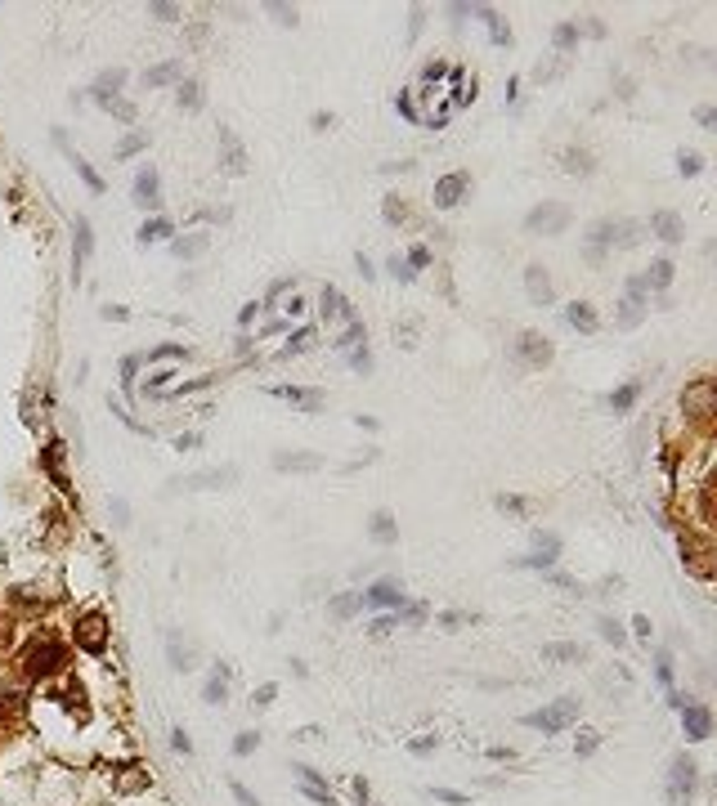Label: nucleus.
<instances>
[{"label": "nucleus", "instance_id": "1", "mask_svg": "<svg viewBox=\"0 0 717 806\" xmlns=\"http://www.w3.org/2000/svg\"><path fill=\"white\" fill-rule=\"evenodd\" d=\"M23 663H27V677H54V672H63L68 650H63L54 636H41V641H32V645H27Z\"/></svg>", "mask_w": 717, "mask_h": 806}, {"label": "nucleus", "instance_id": "2", "mask_svg": "<svg viewBox=\"0 0 717 806\" xmlns=\"http://www.w3.org/2000/svg\"><path fill=\"white\" fill-rule=\"evenodd\" d=\"M574 717H579V699H556L552 708L529 712V717H525V726H534V730H543V735H556V730H565Z\"/></svg>", "mask_w": 717, "mask_h": 806}, {"label": "nucleus", "instance_id": "3", "mask_svg": "<svg viewBox=\"0 0 717 806\" xmlns=\"http://www.w3.org/2000/svg\"><path fill=\"white\" fill-rule=\"evenodd\" d=\"M77 645L90 650V654H99V650L108 645V623H104V614H86V618L77 623Z\"/></svg>", "mask_w": 717, "mask_h": 806}, {"label": "nucleus", "instance_id": "4", "mask_svg": "<svg viewBox=\"0 0 717 806\" xmlns=\"http://www.w3.org/2000/svg\"><path fill=\"white\" fill-rule=\"evenodd\" d=\"M570 225V211L565 207H538V211H529V220H525V229L529 233H561Z\"/></svg>", "mask_w": 717, "mask_h": 806}, {"label": "nucleus", "instance_id": "5", "mask_svg": "<svg viewBox=\"0 0 717 806\" xmlns=\"http://www.w3.org/2000/svg\"><path fill=\"white\" fill-rule=\"evenodd\" d=\"M641 319H646V287L632 283V287H628V301H623V310H619V328H637Z\"/></svg>", "mask_w": 717, "mask_h": 806}, {"label": "nucleus", "instance_id": "6", "mask_svg": "<svg viewBox=\"0 0 717 806\" xmlns=\"http://www.w3.org/2000/svg\"><path fill=\"white\" fill-rule=\"evenodd\" d=\"M467 184H471V180H467L462 171L449 175V180H440V184H435V207H458L462 193H467Z\"/></svg>", "mask_w": 717, "mask_h": 806}, {"label": "nucleus", "instance_id": "7", "mask_svg": "<svg viewBox=\"0 0 717 806\" xmlns=\"http://www.w3.org/2000/svg\"><path fill=\"white\" fill-rule=\"evenodd\" d=\"M516 349H520V358H525V363H534V367H543V363L552 358V346H547V341H543L538 332H525Z\"/></svg>", "mask_w": 717, "mask_h": 806}, {"label": "nucleus", "instance_id": "8", "mask_svg": "<svg viewBox=\"0 0 717 806\" xmlns=\"http://www.w3.org/2000/svg\"><path fill=\"white\" fill-rule=\"evenodd\" d=\"M525 287H529V301H534V305H547V301H552V283H547L543 264H529V269H525Z\"/></svg>", "mask_w": 717, "mask_h": 806}, {"label": "nucleus", "instance_id": "9", "mask_svg": "<svg viewBox=\"0 0 717 806\" xmlns=\"http://www.w3.org/2000/svg\"><path fill=\"white\" fill-rule=\"evenodd\" d=\"M691 789H695V766H691L686 757H677V762H673V789H668L673 802H682V793H691Z\"/></svg>", "mask_w": 717, "mask_h": 806}, {"label": "nucleus", "instance_id": "10", "mask_svg": "<svg viewBox=\"0 0 717 806\" xmlns=\"http://www.w3.org/2000/svg\"><path fill=\"white\" fill-rule=\"evenodd\" d=\"M686 739H709V708H682Z\"/></svg>", "mask_w": 717, "mask_h": 806}, {"label": "nucleus", "instance_id": "11", "mask_svg": "<svg viewBox=\"0 0 717 806\" xmlns=\"http://www.w3.org/2000/svg\"><path fill=\"white\" fill-rule=\"evenodd\" d=\"M135 202L139 207H157L162 198H157V171H139V180H135Z\"/></svg>", "mask_w": 717, "mask_h": 806}, {"label": "nucleus", "instance_id": "12", "mask_svg": "<svg viewBox=\"0 0 717 806\" xmlns=\"http://www.w3.org/2000/svg\"><path fill=\"white\" fill-rule=\"evenodd\" d=\"M274 394H278V399H292V403H301V408H310V412H314V408H323V390H296V385H278Z\"/></svg>", "mask_w": 717, "mask_h": 806}, {"label": "nucleus", "instance_id": "13", "mask_svg": "<svg viewBox=\"0 0 717 806\" xmlns=\"http://www.w3.org/2000/svg\"><path fill=\"white\" fill-rule=\"evenodd\" d=\"M229 479H238L234 466H225V470H202V475H193V479H184V484H189V488H220V484H229Z\"/></svg>", "mask_w": 717, "mask_h": 806}, {"label": "nucleus", "instance_id": "14", "mask_svg": "<svg viewBox=\"0 0 717 806\" xmlns=\"http://www.w3.org/2000/svg\"><path fill=\"white\" fill-rule=\"evenodd\" d=\"M323 319H355V310L341 301V292L328 287V292H323Z\"/></svg>", "mask_w": 717, "mask_h": 806}, {"label": "nucleus", "instance_id": "15", "mask_svg": "<svg viewBox=\"0 0 717 806\" xmlns=\"http://www.w3.org/2000/svg\"><path fill=\"white\" fill-rule=\"evenodd\" d=\"M650 225L659 229V237H664V242H677V237H682V220H677L673 211H659V216H650Z\"/></svg>", "mask_w": 717, "mask_h": 806}, {"label": "nucleus", "instance_id": "16", "mask_svg": "<svg viewBox=\"0 0 717 806\" xmlns=\"http://www.w3.org/2000/svg\"><path fill=\"white\" fill-rule=\"evenodd\" d=\"M673 283V260H655L650 273L641 278V287H668Z\"/></svg>", "mask_w": 717, "mask_h": 806}, {"label": "nucleus", "instance_id": "17", "mask_svg": "<svg viewBox=\"0 0 717 806\" xmlns=\"http://www.w3.org/2000/svg\"><path fill=\"white\" fill-rule=\"evenodd\" d=\"M323 458H314V453H287V458H278V470H319Z\"/></svg>", "mask_w": 717, "mask_h": 806}, {"label": "nucleus", "instance_id": "18", "mask_svg": "<svg viewBox=\"0 0 717 806\" xmlns=\"http://www.w3.org/2000/svg\"><path fill=\"white\" fill-rule=\"evenodd\" d=\"M399 600H404V596H399L390 582H381V587H372V591L363 596V605H399Z\"/></svg>", "mask_w": 717, "mask_h": 806}, {"label": "nucleus", "instance_id": "19", "mask_svg": "<svg viewBox=\"0 0 717 806\" xmlns=\"http://www.w3.org/2000/svg\"><path fill=\"white\" fill-rule=\"evenodd\" d=\"M207 242H211L207 233H193V237H180V242H175V255H202V251H207Z\"/></svg>", "mask_w": 717, "mask_h": 806}, {"label": "nucleus", "instance_id": "20", "mask_svg": "<svg viewBox=\"0 0 717 806\" xmlns=\"http://www.w3.org/2000/svg\"><path fill=\"white\" fill-rule=\"evenodd\" d=\"M565 319H570L574 328H583V332H592V328H597V314H592L588 305H570V310H565Z\"/></svg>", "mask_w": 717, "mask_h": 806}, {"label": "nucleus", "instance_id": "21", "mask_svg": "<svg viewBox=\"0 0 717 806\" xmlns=\"http://www.w3.org/2000/svg\"><path fill=\"white\" fill-rule=\"evenodd\" d=\"M180 68H184V63H162V68H153L144 81H148V86H166V81H175V77H180Z\"/></svg>", "mask_w": 717, "mask_h": 806}, {"label": "nucleus", "instance_id": "22", "mask_svg": "<svg viewBox=\"0 0 717 806\" xmlns=\"http://www.w3.org/2000/svg\"><path fill=\"white\" fill-rule=\"evenodd\" d=\"M220 139H225V148H229V162H225V166H229V171H234V175H238L242 166H247V157H242L238 139H234V134H229V130H220Z\"/></svg>", "mask_w": 717, "mask_h": 806}, {"label": "nucleus", "instance_id": "23", "mask_svg": "<svg viewBox=\"0 0 717 806\" xmlns=\"http://www.w3.org/2000/svg\"><path fill=\"white\" fill-rule=\"evenodd\" d=\"M314 346V328H301L296 337H292V346L283 349V358H292V354H301V349H310Z\"/></svg>", "mask_w": 717, "mask_h": 806}, {"label": "nucleus", "instance_id": "24", "mask_svg": "<svg viewBox=\"0 0 717 806\" xmlns=\"http://www.w3.org/2000/svg\"><path fill=\"white\" fill-rule=\"evenodd\" d=\"M225 686H229V672L220 668V672L207 681V699H211V703H220V699H225Z\"/></svg>", "mask_w": 717, "mask_h": 806}, {"label": "nucleus", "instance_id": "25", "mask_svg": "<svg viewBox=\"0 0 717 806\" xmlns=\"http://www.w3.org/2000/svg\"><path fill=\"white\" fill-rule=\"evenodd\" d=\"M166 233H171L166 220H153V225H144V229H139V242H157V237H166Z\"/></svg>", "mask_w": 717, "mask_h": 806}, {"label": "nucleus", "instance_id": "26", "mask_svg": "<svg viewBox=\"0 0 717 806\" xmlns=\"http://www.w3.org/2000/svg\"><path fill=\"white\" fill-rule=\"evenodd\" d=\"M372 533H377V538H395V520H390L386 511H381V515H372Z\"/></svg>", "mask_w": 717, "mask_h": 806}, {"label": "nucleus", "instance_id": "27", "mask_svg": "<svg viewBox=\"0 0 717 806\" xmlns=\"http://www.w3.org/2000/svg\"><path fill=\"white\" fill-rule=\"evenodd\" d=\"M358 605H363V596H341V600H332V614H341V618H346V614H355Z\"/></svg>", "mask_w": 717, "mask_h": 806}, {"label": "nucleus", "instance_id": "28", "mask_svg": "<svg viewBox=\"0 0 717 806\" xmlns=\"http://www.w3.org/2000/svg\"><path fill=\"white\" fill-rule=\"evenodd\" d=\"M180 104H184V108H198V104H202V90H198L193 81H189V86H180Z\"/></svg>", "mask_w": 717, "mask_h": 806}, {"label": "nucleus", "instance_id": "29", "mask_svg": "<svg viewBox=\"0 0 717 806\" xmlns=\"http://www.w3.org/2000/svg\"><path fill=\"white\" fill-rule=\"evenodd\" d=\"M574 41H579V27H574V23H565V27L556 32V45H561V50H570Z\"/></svg>", "mask_w": 717, "mask_h": 806}, {"label": "nucleus", "instance_id": "30", "mask_svg": "<svg viewBox=\"0 0 717 806\" xmlns=\"http://www.w3.org/2000/svg\"><path fill=\"white\" fill-rule=\"evenodd\" d=\"M637 390H641V385H623V390H619V394H614V399H610V403H614V408H619V412H623V408H628V403H632V399H637Z\"/></svg>", "mask_w": 717, "mask_h": 806}, {"label": "nucleus", "instance_id": "31", "mask_svg": "<svg viewBox=\"0 0 717 806\" xmlns=\"http://www.w3.org/2000/svg\"><path fill=\"white\" fill-rule=\"evenodd\" d=\"M77 246H81V255H90V246H95V242H90V225H86V220H77Z\"/></svg>", "mask_w": 717, "mask_h": 806}, {"label": "nucleus", "instance_id": "32", "mask_svg": "<svg viewBox=\"0 0 717 806\" xmlns=\"http://www.w3.org/2000/svg\"><path fill=\"white\" fill-rule=\"evenodd\" d=\"M350 363H355V372H368V367H372V354H368V349H355Z\"/></svg>", "mask_w": 717, "mask_h": 806}, {"label": "nucleus", "instance_id": "33", "mask_svg": "<svg viewBox=\"0 0 717 806\" xmlns=\"http://www.w3.org/2000/svg\"><path fill=\"white\" fill-rule=\"evenodd\" d=\"M139 148H144V134H130V139L121 144L117 153H121V157H130V153H139Z\"/></svg>", "mask_w": 717, "mask_h": 806}, {"label": "nucleus", "instance_id": "34", "mask_svg": "<svg viewBox=\"0 0 717 806\" xmlns=\"http://www.w3.org/2000/svg\"><path fill=\"white\" fill-rule=\"evenodd\" d=\"M565 166H570V171H588V157H583V153H565Z\"/></svg>", "mask_w": 717, "mask_h": 806}, {"label": "nucleus", "instance_id": "35", "mask_svg": "<svg viewBox=\"0 0 717 806\" xmlns=\"http://www.w3.org/2000/svg\"><path fill=\"white\" fill-rule=\"evenodd\" d=\"M408 264H417V269H422V264H431V251H426V246H413V255H408Z\"/></svg>", "mask_w": 717, "mask_h": 806}, {"label": "nucleus", "instance_id": "36", "mask_svg": "<svg viewBox=\"0 0 717 806\" xmlns=\"http://www.w3.org/2000/svg\"><path fill=\"white\" fill-rule=\"evenodd\" d=\"M547 654H552V659H574V654H579V645H552Z\"/></svg>", "mask_w": 717, "mask_h": 806}, {"label": "nucleus", "instance_id": "37", "mask_svg": "<svg viewBox=\"0 0 717 806\" xmlns=\"http://www.w3.org/2000/svg\"><path fill=\"white\" fill-rule=\"evenodd\" d=\"M386 220L399 225V220H404V207H399V202H386Z\"/></svg>", "mask_w": 717, "mask_h": 806}, {"label": "nucleus", "instance_id": "38", "mask_svg": "<svg viewBox=\"0 0 717 806\" xmlns=\"http://www.w3.org/2000/svg\"><path fill=\"white\" fill-rule=\"evenodd\" d=\"M695 171H700V157H686V153H682V175H695Z\"/></svg>", "mask_w": 717, "mask_h": 806}, {"label": "nucleus", "instance_id": "39", "mask_svg": "<svg viewBox=\"0 0 717 806\" xmlns=\"http://www.w3.org/2000/svg\"><path fill=\"white\" fill-rule=\"evenodd\" d=\"M601 632H605V641H614V645H619V641H623V632H619V627H614V623H601Z\"/></svg>", "mask_w": 717, "mask_h": 806}, {"label": "nucleus", "instance_id": "40", "mask_svg": "<svg viewBox=\"0 0 717 806\" xmlns=\"http://www.w3.org/2000/svg\"><path fill=\"white\" fill-rule=\"evenodd\" d=\"M274 694H278V690H274V686H260V694H256V703L265 708V703H274Z\"/></svg>", "mask_w": 717, "mask_h": 806}, {"label": "nucleus", "instance_id": "41", "mask_svg": "<svg viewBox=\"0 0 717 806\" xmlns=\"http://www.w3.org/2000/svg\"><path fill=\"white\" fill-rule=\"evenodd\" d=\"M332 121H337V116H332V113H319V116H314V130H328Z\"/></svg>", "mask_w": 717, "mask_h": 806}, {"label": "nucleus", "instance_id": "42", "mask_svg": "<svg viewBox=\"0 0 717 806\" xmlns=\"http://www.w3.org/2000/svg\"><path fill=\"white\" fill-rule=\"evenodd\" d=\"M234 793H238V802H242V806H256V798H251V793H247L242 784H234Z\"/></svg>", "mask_w": 717, "mask_h": 806}, {"label": "nucleus", "instance_id": "43", "mask_svg": "<svg viewBox=\"0 0 717 806\" xmlns=\"http://www.w3.org/2000/svg\"><path fill=\"white\" fill-rule=\"evenodd\" d=\"M5 641H9V627H0V645H5Z\"/></svg>", "mask_w": 717, "mask_h": 806}]
</instances>
